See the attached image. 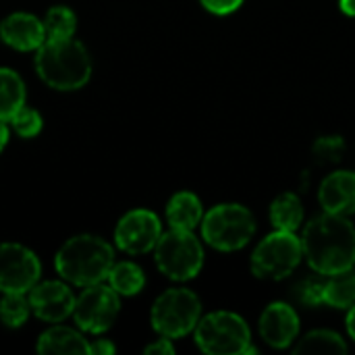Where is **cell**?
Segmentation results:
<instances>
[{
    "label": "cell",
    "instance_id": "1",
    "mask_svg": "<svg viewBox=\"0 0 355 355\" xmlns=\"http://www.w3.org/2000/svg\"><path fill=\"white\" fill-rule=\"evenodd\" d=\"M304 258L312 270L331 277L355 264V227L347 216L324 212L312 218L302 233Z\"/></svg>",
    "mask_w": 355,
    "mask_h": 355
},
{
    "label": "cell",
    "instance_id": "2",
    "mask_svg": "<svg viewBox=\"0 0 355 355\" xmlns=\"http://www.w3.org/2000/svg\"><path fill=\"white\" fill-rule=\"evenodd\" d=\"M37 77L56 92H75L92 77V56L81 40H46L33 58Z\"/></svg>",
    "mask_w": 355,
    "mask_h": 355
},
{
    "label": "cell",
    "instance_id": "3",
    "mask_svg": "<svg viewBox=\"0 0 355 355\" xmlns=\"http://www.w3.org/2000/svg\"><path fill=\"white\" fill-rule=\"evenodd\" d=\"M112 264L114 248L106 239L89 233L67 239L54 256V268L58 277L73 287L104 283Z\"/></svg>",
    "mask_w": 355,
    "mask_h": 355
},
{
    "label": "cell",
    "instance_id": "4",
    "mask_svg": "<svg viewBox=\"0 0 355 355\" xmlns=\"http://www.w3.org/2000/svg\"><path fill=\"white\" fill-rule=\"evenodd\" d=\"M198 347L208 355H256L248 322L227 310H216L200 318L193 329Z\"/></svg>",
    "mask_w": 355,
    "mask_h": 355
},
{
    "label": "cell",
    "instance_id": "5",
    "mask_svg": "<svg viewBox=\"0 0 355 355\" xmlns=\"http://www.w3.org/2000/svg\"><path fill=\"white\" fill-rule=\"evenodd\" d=\"M202 239L218 252H237L245 248L256 233V218L241 204H218L210 208L200 223Z\"/></svg>",
    "mask_w": 355,
    "mask_h": 355
},
{
    "label": "cell",
    "instance_id": "6",
    "mask_svg": "<svg viewBox=\"0 0 355 355\" xmlns=\"http://www.w3.org/2000/svg\"><path fill=\"white\" fill-rule=\"evenodd\" d=\"M202 318L200 297L185 287H171L162 291L150 310L152 329L160 337L181 339L198 327Z\"/></svg>",
    "mask_w": 355,
    "mask_h": 355
},
{
    "label": "cell",
    "instance_id": "7",
    "mask_svg": "<svg viewBox=\"0 0 355 355\" xmlns=\"http://www.w3.org/2000/svg\"><path fill=\"white\" fill-rule=\"evenodd\" d=\"M154 262L158 270L173 281L196 279L204 266V248L193 231L168 229L160 235L154 248Z\"/></svg>",
    "mask_w": 355,
    "mask_h": 355
},
{
    "label": "cell",
    "instance_id": "8",
    "mask_svg": "<svg viewBox=\"0 0 355 355\" xmlns=\"http://www.w3.org/2000/svg\"><path fill=\"white\" fill-rule=\"evenodd\" d=\"M304 248L302 237L295 231H281L266 235L252 252V272L264 281H281L289 277L302 262Z\"/></svg>",
    "mask_w": 355,
    "mask_h": 355
},
{
    "label": "cell",
    "instance_id": "9",
    "mask_svg": "<svg viewBox=\"0 0 355 355\" xmlns=\"http://www.w3.org/2000/svg\"><path fill=\"white\" fill-rule=\"evenodd\" d=\"M121 312V295L104 281L89 287L75 297L73 320L87 335H102L112 329Z\"/></svg>",
    "mask_w": 355,
    "mask_h": 355
},
{
    "label": "cell",
    "instance_id": "10",
    "mask_svg": "<svg viewBox=\"0 0 355 355\" xmlns=\"http://www.w3.org/2000/svg\"><path fill=\"white\" fill-rule=\"evenodd\" d=\"M42 277V262L23 243H0V293H27Z\"/></svg>",
    "mask_w": 355,
    "mask_h": 355
},
{
    "label": "cell",
    "instance_id": "11",
    "mask_svg": "<svg viewBox=\"0 0 355 355\" xmlns=\"http://www.w3.org/2000/svg\"><path fill=\"white\" fill-rule=\"evenodd\" d=\"M162 235V223L156 212L148 208H135L121 216L114 227V245L129 254L141 256L154 252L158 239Z\"/></svg>",
    "mask_w": 355,
    "mask_h": 355
},
{
    "label": "cell",
    "instance_id": "12",
    "mask_svg": "<svg viewBox=\"0 0 355 355\" xmlns=\"http://www.w3.org/2000/svg\"><path fill=\"white\" fill-rule=\"evenodd\" d=\"M29 306L31 314L44 322L58 324L64 322L69 316H73L75 308V293L71 291V285L62 281H37L29 291Z\"/></svg>",
    "mask_w": 355,
    "mask_h": 355
},
{
    "label": "cell",
    "instance_id": "13",
    "mask_svg": "<svg viewBox=\"0 0 355 355\" xmlns=\"http://www.w3.org/2000/svg\"><path fill=\"white\" fill-rule=\"evenodd\" d=\"M258 331L266 345L275 349H285L300 335V316L289 304L272 302L260 314Z\"/></svg>",
    "mask_w": 355,
    "mask_h": 355
},
{
    "label": "cell",
    "instance_id": "14",
    "mask_svg": "<svg viewBox=\"0 0 355 355\" xmlns=\"http://www.w3.org/2000/svg\"><path fill=\"white\" fill-rule=\"evenodd\" d=\"M0 40L19 52H35L46 42L44 21L31 12H10L0 21Z\"/></svg>",
    "mask_w": 355,
    "mask_h": 355
},
{
    "label": "cell",
    "instance_id": "15",
    "mask_svg": "<svg viewBox=\"0 0 355 355\" xmlns=\"http://www.w3.org/2000/svg\"><path fill=\"white\" fill-rule=\"evenodd\" d=\"M318 202L324 212L349 216L355 212V173L335 171L322 179L318 189Z\"/></svg>",
    "mask_w": 355,
    "mask_h": 355
},
{
    "label": "cell",
    "instance_id": "16",
    "mask_svg": "<svg viewBox=\"0 0 355 355\" xmlns=\"http://www.w3.org/2000/svg\"><path fill=\"white\" fill-rule=\"evenodd\" d=\"M35 349L42 355H89V341L83 331L79 333L58 322L37 337Z\"/></svg>",
    "mask_w": 355,
    "mask_h": 355
},
{
    "label": "cell",
    "instance_id": "17",
    "mask_svg": "<svg viewBox=\"0 0 355 355\" xmlns=\"http://www.w3.org/2000/svg\"><path fill=\"white\" fill-rule=\"evenodd\" d=\"M204 218V206L200 198L191 191L175 193L166 204V223L171 229L193 231Z\"/></svg>",
    "mask_w": 355,
    "mask_h": 355
},
{
    "label": "cell",
    "instance_id": "18",
    "mask_svg": "<svg viewBox=\"0 0 355 355\" xmlns=\"http://www.w3.org/2000/svg\"><path fill=\"white\" fill-rule=\"evenodd\" d=\"M27 100L23 77L8 67H0V121H10Z\"/></svg>",
    "mask_w": 355,
    "mask_h": 355
},
{
    "label": "cell",
    "instance_id": "19",
    "mask_svg": "<svg viewBox=\"0 0 355 355\" xmlns=\"http://www.w3.org/2000/svg\"><path fill=\"white\" fill-rule=\"evenodd\" d=\"M106 283L123 297H133L137 293L144 291L146 287V272L141 270V266H137L131 260H123V262H114Z\"/></svg>",
    "mask_w": 355,
    "mask_h": 355
},
{
    "label": "cell",
    "instance_id": "20",
    "mask_svg": "<svg viewBox=\"0 0 355 355\" xmlns=\"http://www.w3.org/2000/svg\"><path fill=\"white\" fill-rule=\"evenodd\" d=\"M270 223L281 231H297L304 223V204L295 193H281L270 204Z\"/></svg>",
    "mask_w": 355,
    "mask_h": 355
},
{
    "label": "cell",
    "instance_id": "21",
    "mask_svg": "<svg viewBox=\"0 0 355 355\" xmlns=\"http://www.w3.org/2000/svg\"><path fill=\"white\" fill-rule=\"evenodd\" d=\"M322 304L337 310H349L355 306V272L345 270L331 275V279L322 285Z\"/></svg>",
    "mask_w": 355,
    "mask_h": 355
},
{
    "label": "cell",
    "instance_id": "22",
    "mask_svg": "<svg viewBox=\"0 0 355 355\" xmlns=\"http://www.w3.org/2000/svg\"><path fill=\"white\" fill-rule=\"evenodd\" d=\"M44 29H46V40H69L75 37L77 31V15L73 8L64 4H56L48 8L44 15Z\"/></svg>",
    "mask_w": 355,
    "mask_h": 355
},
{
    "label": "cell",
    "instance_id": "23",
    "mask_svg": "<svg viewBox=\"0 0 355 355\" xmlns=\"http://www.w3.org/2000/svg\"><path fill=\"white\" fill-rule=\"evenodd\" d=\"M347 345L339 333L318 329L308 333L304 339H300L295 354H345Z\"/></svg>",
    "mask_w": 355,
    "mask_h": 355
},
{
    "label": "cell",
    "instance_id": "24",
    "mask_svg": "<svg viewBox=\"0 0 355 355\" xmlns=\"http://www.w3.org/2000/svg\"><path fill=\"white\" fill-rule=\"evenodd\" d=\"M31 314L27 293H2L0 300V322L6 329H21Z\"/></svg>",
    "mask_w": 355,
    "mask_h": 355
},
{
    "label": "cell",
    "instance_id": "25",
    "mask_svg": "<svg viewBox=\"0 0 355 355\" xmlns=\"http://www.w3.org/2000/svg\"><path fill=\"white\" fill-rule=\"evenodd\" d=\"M8 125H10V129H12L19 137L31 139V137H35V135L42 131L44 119H42L40 110H35V108H31V106L25 104V106L8 121Z\"/></svg>",
    "mask_w": 355,
    "mask_h": 355
},
{
    "label": "cell",
    "instance_id": "26",
    "mask_svg": "<svg viewBox=\"0 0 355 355\" xmlns=\"http://www.w3.org/2000/svg\"><path fill=\"white\" fill-rule=\"evenodd\" d=\"M200 2L206 10L214 15H231L243 4V0H200Z\"/></svg>",
    "mask_w": 355,
    "mask_h": 355
},
{
    "label": "cell",
    "instance_id": "27",
    "mask_svg": "<svg viewBox=\"0 0 355 355\" xmlns=\"http://www.w3.org/2000/svg\"><path fill=\"white\" fill-rule=\"evenodd\" d=\"M322 285L324 283H316V281H308L302 289V302H306L308 306H318L322 304Z\"/></svg>",
    "mask_w": 355,
    "mask_h": 355
},
{
    "label": "cell",
    "instance_id": "28",
    "mask_svg": "<svg viewBox=\"0 0 355 355\" xmlns=\"http://www.w3.org/2000/svg\"><path fill=\"white\" fill-rule=\"evenodd\" d=\"M144 354L173 355V354H175V345H173V339H168V337H160L158 341H154V343L146 345Z\"/></svg>",
    "mask_w": 355,
    "mask_h": 355
},
{
    "label": "cell",
    "instance_id": "29",
    "mask_svg": "<svg viewBox=\"0 0 355 355\" xmlns=\"http://www.w3.org/2000/svg\"><path fill=\"white\" fill-rule=\"evenodd\" d=\"M116 352V345L110 339H94L89 343V355H112Z\"/></svg>",
    "mask_w": 355,
    "mask_h": 355
},
{
    "label": "cell",
    "instance_id": "30",
    "mask_svg": "<svg viewBox=\"0 0 355 355\" xmlns=\"http://www.w3.org/2000/svg\"><path fill=\"white\" fill-rule=\"evenodd\" d=\"M8 137H10V127H8V123H6V121H0V152L6 148Z\"/></svg>",
    "mask_w": 355,
    "mask_h": 355
},
{
    "label": "cell",
    "instance_id": "31",
    "mask_svg": "<svg viewBox=\"0 0 355 355\" xmlns=\"http://www.w3.org/2000/svg\"><path fill=\"white\" fill-rule=\"evenodd\" d=\"M345 324H347V333H349V337H352V339L355 341V306H352V308H349Z\"/></svg>",
    "mask_w": 355,
    "mask_h": 355
},
{
    "label": "cell",
    "instance_id": "32",
    "mask_svg": "<svg viewBox=\"0 0 355 355\" xmlns=\"http://www.w3.org/2000/svg\"><path fill=\"white\" fill-rule=\"evenodd\" d=\"M339 8L347 17H355V0H339Z\"/></svg>",
    "mask_w": 355,
    "mask_h": 355
}]
</instances>
